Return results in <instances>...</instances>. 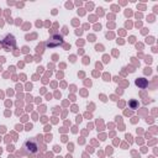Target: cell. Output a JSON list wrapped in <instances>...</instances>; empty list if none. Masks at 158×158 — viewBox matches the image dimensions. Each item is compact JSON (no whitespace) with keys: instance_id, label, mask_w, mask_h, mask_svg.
Segmentation results:
<instances>
[{"instance_id":"cell-1","label":"cell","mask_w":158,"mask_h":158,"mask_svg":"<svg viewBox=\"0 0 158 158\" xmlns=\"http://www.w3.org/2000/svg\"><path fill=\"white\" fill-rule=\"evenodd\" d=\"M22 148H23V151H25L27 154H36V153L40 151V143H38L35 138H30V139L25 141Z\"/></svg>"},{"instance_id":"cell-2","label":"cell","mask_w":158,"mask_h":158,"mask_svg":"<svg viewBox=\"0 0 158 158\" xmlns=\"http://www.w3.org/2000/svg\"><path fill=\"white\" fill-rule=\"evenodd\" d=\"M62 43H63V37L59 36V35H53V36L49 37V40L47 41L46 44L48 47H57V46H59Z\"/></svg>"},{"instance_id":"cell-3","label":"cell","mask_w":158,"mask_h":158,"mask_svg":"<svg viewBox=\"0 0 158 158\" xmlns=\"http://www.w3.org/2000/svg\"><path fill=\"white\" fill-rule=\"evenodd\" d=\"M2 46H4V48H5L6 51L12 49V48L15 47V40H14V36L7 35V36L5 37V40L2 41Z\"/></svg>"},{"instance_id":"cell-4","label":"cell","mask_w":158,"mask_h":158,"mask_svg":"<svg viewBox=\"0 0 158 158\" xmlns=\"http://www.w3.org/2000/svg\"><path fill=\"white\" fill-rule=\"evenodd\" d=\"M135 83H136V85H137L138 88H142V89H144V88L148 85V81H147V79H144V78H137Z\"/></svg>"},{"instance_id":"cell-5","label":"cell","mask_w":158,"mask_h":158,"mask_svg":"<svg viewBox=\"0 0 158 158\" xmlns=\"http://www.w3.org/2000/svg\"><path fill=\"white\" fill-rule=\"evenodd\" d=\"M130 105H131V107H133V109H135V107L137 106V102H136V101H131V102H130Z\"/></svg>"}]
</instances>
